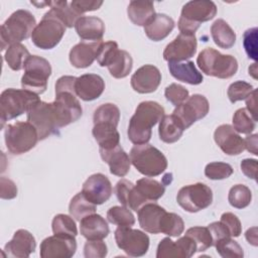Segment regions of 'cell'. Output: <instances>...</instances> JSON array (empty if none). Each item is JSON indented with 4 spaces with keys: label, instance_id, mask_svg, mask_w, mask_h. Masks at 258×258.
<instances>
[{
    "label": "cell",
    "instance_id": "obj_43",
    "mask_svg": "<svg viewBox=\"0 0 258 258\" xmlns=\"http://www.w3.org/2000/svg\"><path fill=\"white\" fill-rule=\"evenodd\" d=\"M107 220L117 226L132 227L135 224V217L132 212L124 206H114L107 212Z\"/></svg>",
    "mask_w": 258,
    "mask_h": 258
},
{
    "label": "cell",
    "instance_id": "obj_10",
    "mask_svg": "<svg viewBox=\"0 0 258 258\" xmlns=\"http://www.w3.org/2000/svg\"><path fill=\"white\" fill-rule=\"evenodd\" d=\"M177 204L188 213L207 209L213 202V191L205 183L197 182L182 186L176 196Z\"/></svg>",
    "mask_w": 258,
    "mask_h": 258
},
{
    "label": "cell",
    "instance_id": "obj_49",
    "mask_svg": "<svg viewBox=\"0 0 258 258\" xmlns=\"http://www.w3.org/2000/svg\"><path fill=\"white\" fill-rule=\"evenodd\" d=\"M253 86L244 81H237L232 83L227 91L228 98L231 103L246 100L247 97L253 92Z\"/></svg>",
    "mask_w": 258,
    "mask_h": 258
},
{
    "label": "cell",
    "instance_id": "obj_3",
    "mask_svg": "<svg viewBox=\"0 0 258 258\" xmlns=\"http://www.w3.org/2000/svg\"><path fill=\"white\" fill-rule=\"evenodd\" d=\"M217 14V6L213 1L194 0L186 2L181 9L177 22L182 34L195 35L202 22L212 20Z\"/></svg>",
    "mask_w": 258,
    "mask_h": 258
},
{
    "label": "cell",
    "instance_id": "obj_16",
    "mask_svg": "<svg viewBox=\"0 0 258 258\" xmlns=\"http://www.w3.org/2000/svg\"><path fill=\"white\" fill-rule=\"evenodd\" d=\"M198 42L195 35L179 33L163 50V58L167 61H185L197 52Z\"/></svg>",
    "mask_w": 258,
    "mask_h": 258
},
{
    "label": "cell",
    "instance_id": "obj_17",
    "mask_svg": "<svg viewBox=\"0 0 258 258\" xmlns=\"http://www.w3.org/2000/svg\"><path fill=\"white\" fill-rule=\"evenodd\" d=\"M82 192L90 202L97 206L104 204L111 198L113 187L105 174L94 173L83 183Z\"/></svg>",
    "mask_w": 258,
    "mask_h": 258
},
{
    "label": "cell",
    "instance_id": "obj_24",
    "mask_svg": "<svg viewBox=\"0 0 258 258\" xmlns=\"http://www.w3.org/2000/svg\"><path fill=\"white\" fill-rule=\"evenodd\" d=\"M166 213L165 209L155 203L144 204L138 211V222L140 227L148 233L159 234V225L163 215Z\"/></svg>",
    "mask_w": 258,
    "mask_h": 258
},
{
    "label": "cell",
    "instance_id": "obj_13",
    "mask_svg": "<svg viewBox=\"0 0 258 258\" xmlns=\"http://www.w3.org/2000/svg\"><path fill=\"white\" fill-rule=\"evenodd\" d=\"M26 114L27 122L32 124L37 130L39 140H44L49 135L58 132L51 103H45L40 100Z\"/></svg>",
    "mask_w": 258,
    "mask_h": 258
},
{
    "label": "cell",
    "instance_id": "obj_1",
    "mask_svg": "<svg viewBox=\"0 0 258 258\" xmlns=\"http://www.w3.org/2000/svg\"><path fill=\"white\" fill-rule=\"evenodd\" d=\"M164 116V108L154 101L141 102L128 125V138L135 144L147 143L152 135V127Z\"/></svg>",
    "mask_w": 258,
    "mask_h": 258
},
{
    "label": "cell",
    "instance_id": "obj_60",
    "mask_svg": "<svg viewBox=\"0 0 258 258\" xmlns=\"http://www.w3.org/2000/svg\"><path fill=\"white\" fill-rule=\"evenodd\" d=\"M257 144H258V134H256V133L252 134V135H248L244 139L245 149H247L250 153H253L254 155H258Z\"/></svg>",
    "mask_w": 258,
    "mask_h": 258
},
{
    "label": "cell",
    "instance_id": "obj_8",
    "mask_svg": "<svg viewBox=\"0 0 258 258\" xmlns=\"http://www.w3.org/2000/svg\"><path fill=\"white\" fill-rule=\"evenodd\" d=\"M4 139L7 150L14 155H19L31 150L39 137L37 130L29 122H16L6 126Z\"/></svg>",
    "mask_w": 258,
    "mask_h": 258
},
{
    "label": "cell",
    "instance_id": "obj_26",
    "mask_svg": "<svg viewBox=\"0 0 258 258\" xmlns=\"http://www.w3.org/2000/svg\"><path fill=\"white\" fill-rule=\"evenodd\" d=\"M80 232L87 240H103L109 235L110 229L107 221L94 213L80 221Z\"/></svg>",
    "mask_w": 258,
    "mask_h": 258
},
{
    "label": "cell",
    "instance_id": "obj_25",
    "mask_svg": "<svg viewBox=\"0 0 258 258\" xmlns=\"http://www.w3.org/2000/svg\"><path fill=\"white\" fill-rule=\"evenodd\" d=\"M115 195L122 206L137 212L144 204H147L145 199L138 192L131 181L121 178L115 185Z\"/></svg>",
    "mask_w": 258,
    "mask_h": 258
},
{
    "label": "cell",
    "instance_id": "obj_37",
    "mask_svg": "<svg viewBox=\"0 0 258 258\" xmlns=\"http://www.w3.org/2000/svg\"><path fill=\"white\" fill-rule=\"evenodd\" d=\"M97 208L96 205L90 202L83 192L77 194L70 202L69 205V212L70 215L75 218L77 221H81L86 216L94 214Z\"/></svg>",
    "mask_w": 258,
    "mask_h": 258
},
{
    "label": "cell",
    "instance_id": "obj_28",
    "mask_svg": "<svg viewBox=\"0 0 258 258\" xmlns=\"http://www.w3.org/2000/svg\"><path fill=\"white\" fill-rule=\"evenodd\" d=\"M174 28V21L163 13H155L144 26L146 36L153 41H160L167 37Z\"/></svg>",
    "mask_w": 258,
    "mask_h": 258
},
{
    "label": "cell",
    "instance_id": "obj_56",
    "mask_svg": "<svg viewBox=\"0 0 258 258\" xmlns=\"http://www.w3.org/2000/svg\"><path fill=\"white\" fill-rule=\"evenodd\" d=\"M208 229L212 235L213 239V246L215 243L224 238H230L231 234L228 228L220 221V222H213L208 226Z\"/></svg>",
    "mask_w": 258,
    "mask_h": 258
},
{
    "label": "cell",
    "instance_id": "obj_15",
    "mask_svg": "<svg viewBox=\"0 0 258 258\" xmlns=\"http://www.w3.org/2000/svg\"><path fill=\"white\" fill-rule=\"evenodd\" d=\"M77 251L76 237L53 235L45 238L40 244L41 258H70Z\"/></svg>",
    "mask_w": 258,
    "mask_h": 258
},
{
    "label": "cell",
    "instance_id": "obj_19",
    "mask_svg": "<svg viewBox=\"0 0 258 258\" xmlns=\"http://www.w3.org/2000/svg\"><path fill=\"white\" fill-rule=\"evenodd\" d=\"M214 139L227 155H238L245 149L244 139L229 124H222L217 127L214 132Z\"/></svg>",
    "mask_w": 258,
    "mask_h": 258
},
{
    "label": "cell",
    "instance_id": "obj_61",
    "mask_svg": "<svg viewBox=\"0 0 258 258\" xmlns=\"http://www.w3.org/2000/svg\"><path fill=\"white\" fill-rule=\"evenodd\" d=\"M245 237H246V240L248 241L249 244H251L255 247L258 245V242H257V228L256 227H252V228L248 229L245 233Z\"/></svg>",
    "mask_w": 258,
    "mask_h": 258
},
{
    "label": "cell",
    "instance_id": "obj_48",
    "mask_svg": "<svg viewBox=\"0 0 258 258\" xmlns=\"http://www.w3.org/2000/svg\"><path fill=\"white\" fill-rule=\"evenodd\" d=\"M233 173V167L226 162H211L205 167V175L213 180L225 179L231 176Z\"/></svg>",
    "mask_w": 258,
    "mask_h": 258
},
{
    "label": "cell",
    "instance_id": "obj_57",
    "mask_svg": "<svg viewBox=\"0 0 258 258\" xmlns=\"http://www.w3.org/2000/svg\"><path fill=\"white\" fill-rule=\"evenodd\" d=\"M17 196V186L9 178L2 176L0 178V197L3 200H11Z\"/></svg>",
    "mask_w": 258,
    "mask_h": 258
},
{
    "label": "cell",
    "instance_id": "obj_44",
    "mask_svg": "<svg viewBox=\"0 0 258 258\" xmlns=\"http://www.w3.org/2000/svg\"><path fill=\"white\" fill-rule=\"evenodd\" d=\"M186 236H188L197 246V252H203L213 246L212 235L208 227H192L185 231Z\"/></svg>",
    "mask_w": 258,
    "mask_h": 258
},
{
    "label": "cell",
    "instance_id": "obj_20",
    "mask_svg": "<svg viewBox=\"0 0 258 258\" xmlns=\"http://www.w3.org/2000/svg\"><path fill=\"white\" fill-rule=\"evenodd\" d=\"M36 241L33 235L24 229L17 230L12 239L4 246V252L7 256L16 258L29 257L34 252Z\"/></svg>",
    "mask_w": 258,
    "mask_h": 258
},
{
    "label": "cell",
    "instance_id": "obj_55",
    "mask_svg": "<svg viewBox=\"0 0 258 258\" xmlns=\"http://www.w3.org/2000/svg\"><path fill=\"white\" fill-rule=\"evenodd\" d=\"M72 8L80 15L84 14L88 11H95L98 10L102 4L103 1H89V0H73L71 3Z\"/></svg>",
    "mask_w": 258,
    "mask_h": 258
},
{
    "label": "cell",
    "instance_id": "obj_54",
    "mask_svg": "<svg viewBox=\"0 0 258 258\" xmlns=\"http://www.w3.org/2000/svg\"><path fill=\"white\" fill-rule=\"evenodd\" d=\"M221 222L228 228L231 237H239L242 233V225L240 220L233 213H224L221 216Z\"/></svg>",
    "mask_w": 258,
    "mask_h": 258
},
{
    "label": "cell",
    "instance_id": "obj_35",
    "mask_svg": "<svg viewBox=\"0 0 258 258\" xmlns=\"http://www.w3.org/2000/svg\"><path fill=\"white\" fill-rule=\"evenodd\" d=\"M50 9L48 12L55 16L58 20H60L63 25L68 28H72L75 26L78 19L82 16H80L71 6V4L66 1H49Z\"/></svg>",
    "mask_w": 258,
    "mask_h": 258
},
{
    "label": "cell",
    "instance_id": "obj_53",
    "mask_svg": "<svg viewBox=\"0 0 258 258\" xmlns=\"http://www.w3.org/2000/svg\"><path fill=\"white\" fill-rule=\"evenodd\" d=\"M108 249L102 240H88L84 246V256L86 258H104Z\"/></svg>",
    "mask_w": 258,
    "mask_h": 258
},
{
    "label": "cell",
    "instance_id": "obj_22",
    "mask_svg": "<svg viewBox=\"0 0 258 258\" xmlns=\"http://www.w3.org/2000/svg\"><path fill=\"white\" fill-rule=\"evenodd\" d=\"M99 151L103 161L109 165L112 174L123 177L129 172L131 160L120 144L110 149L99 148Z\"/></svg>",
    "mask_w": 258,
    "mask_h": 258
},
{
    "label": "cell",
    "instance_id": "obj_14",
    "mask_svg": "<svg viewBox=\"0 0 258 258\" xmlns=\"http://www.w3.org/2000/svg\"><path fill=\"white\" fill-rule=\"evenodd\" d=\"M209 109L208 99L203 95L194 94L185 102L176 106L172 114L178 119L185 130L198 120L205 118L209 113Z\"/></svg>",
    "mask_w": 258,
    "mask_h": 258
},
{
    "label": "cell",
    "instance_id": "obj_50",
    "mask_svg": "<svg viewBox=\"0 0 258 258\" xmlns=\"http://www.w3.org/2000/svg\"><path fill=\"white\" fill-rule=\"evenodd\" d=\"M164 96H165L166 100L169 101L175 107L182 104L183 102H185L186 99L189 97L188 91L181 85H178L175 83L170 84L169 86H167L165 88Z\"/></svg>",
    "mask_w": 258,
    "mask_h": 258
},
{
    "label": "cell",
    "instance_id": "obj_7",
    "mask_svg": "<svg viewBox=\"0 0 258 258\" xmlns=\"http://www.w3.org/2000/svg\"><path fill=\"white\" fill-rule=\"evenodd\" d=\"M24 74L21 78L23 90L40 95L46 91L47 80L51 75L49 61L38 55H30L24 62Z\"/></svg>",
    "mask_w": 258,
    "mask_h": 258
},
{
    "label": "cell",
    "instance_id": "obj_38",
    "mask_svg": "<svg viewBox=\"0 0 258 258\" xmlns=\"http://www.w3.org/2000/svg\"><path fill=\"white\" fill-rule=\"evenodd\" d=\"M30 56L27 48L21 43L11 44L5 51L4 59L13 71H20L24 68V62Z\"/></svg>",
    "mask_w": 258,
    "mask_h": 258
},
{
    "label": "cell",
    "instance_id": "obj_41",
    "mask_svg": "<svg viewBox=\"0 0 258 258\" xmlns=\"http://www.w3.org/2000/svg\"><path fill=\"white\" fill-rule=\"evenodd\" d=\"M251 190L248 186L244 184H235L229 190V204L236 209H244L248 207L251 203Z\"/></svg>",
    "mask_w": 258,
    "mask_h": 258
},
{
    "label": "cell",
    "instance_id": "obj_40",
    "mask_svg": "<svg viewBox=\"0 0 258 258\" xmlns=\"http://www.w3.org/2000/svg\"><path fill=\"white\" fill-rule=\"evenodd\" d=\"M119 120H120V110L115 104H112V103H106L99 106L95 110L93 115L94 124L108 123V124H113L117 127Z\"/></svg>",
    "mask_w": 258,
    "mask_h": 258
},
{
    "label": "cell",
    "instance_id": "obj_33",
    "mask_svg": "<svg viewBox=\"0 0 258 258\" xmlns=\"http://www.w3.org/2000/svg\"><path fill=\"white\" fill-rule=\"evenodd\" d=\"M211 35L214 42L224 49L231 48L236 42V33L224 19H217L212 24Z\"/></svg>",
    "mask_w": 258,
    "mask_h": 258
},
{
    "label": "cell",
    "instance_id": "obj_23",
    "mask_svg": "<svg viewBox=\"0 0 258 258\" xmlns=\"http://www.w3.org/2000/svg\"><path fill=\"white\" fill-rule=\"evenodd\" d=\"M101 41H81L70 50L69 59L73 67L85 69L90 67L96 59L97 50Z\"/></svg>",
    "mask_w": 258,
    "mask_h": 258
},
{
    "label": "cell",
    "instance_id": "obj_9",
    "mask_svg": "<svg viewBox=\"0 0 258 258\" xmlns=\"http://www.w3.org/2000/svg\"><path fill=\"white\" fill-rule=\"evenodd\" d=\"M66 28L60 20L47 11L35 26L31 34V40L38 48L51 49L59 43L64 35Z\"/></svg>",
    "mask_w": 258,
    "mask_h": 258
},
{
    "label": "cell",
    "instance_id": "obj_6",
    "mask_svg": "<svg viewBox=\"0 0 258 258\" xmlns=\"http://www.w3.org/2000/svg\"><path fill=\"white\" fill-rule=\"evenodd\" d=\"M197 63L205 75L219 79H229L238 71V61L233 55L222 54L212 47L199 53Z\"/></svg>",
    "mask_w": 258,
    "mask_h": 258
},
{
    "label": "cell",
    "instance_id": "obj_42",
    "mask_svg": "<svg viewBox=\"0 0 258 258\" xmlns=\"http://www.w3.org/2000/svg\"><path fill=\"white\" fill-rule=\"evenodd\" d=\"M51 228L54 235H66L72 237H76L78 235L77 225L72 216L64 214H57L53 217Z\"/></svg>",
    "mask_w": 258,
    "mask_h": 258
},
{
    "label": "cell",
    "instance_id": "obj_12",
    "mask_svg": "<svg viewBox=\"0 0 258 258\" xmlns=\"http://www.w3.org/2000/svg\"><path fill=\"white\" fill-rule=\"evenodd\" d=\"M114 237L117 246L129 256L140 257L148 251L149 237L140 230L118 226L114 232Z\"/></svg>",
    "mask_w": 258,
    "mask_h": 258
},
{
    "label": "cell",
    "instance_id": "obj_34",
    "mask_svg": "<svg viewBox=\"0 0 258 258\" xmlns=\"http://www.w3.org/2000/svg\"><path fill=\"white\" fill-rule=\"evenodd\" d=\"M133 67V59L129 52L123 49H118L111 59L107 68L110 75L115 79H123L127 77Z\"/></svg>",
    "mask_w": 258,
    "mask_h": 258
},
{
    "label": "cell",
    "instance_id": "obj_4",
    "mask_svg": "<svg viewBox=\"0 0 258 258\" xmlns=\"http://www.w3.org/2000/svg\"><path fill=\"white\" fill-rule=\"evenodd\" d=\"M130 160L133 166L145 176H157L167 168L164 154L151 144L134 145L130 150Z\"/></svg>",
    "mask_w": 258,
    "mask_h": 258
},
{
    "label": "cell",
    "instance_id": "obj_39",
    "mask_svg": "<svg viewBox=\"0 0 258 258\" xmlns=\"http://www.w3.org/2000/svg\"><path fill=\"white\" fill-rule=\"evenodd\" d=\"M184 230V223L180 216L175 213H165L160 221L159 231L169 237H178Z\"/></svg>",
    "mask_w": 258,
    "mask_h": 258
},
{
    "label": "cell",
    "instance_id": "obj_36",
    "mask_svg": "<svg viewBox=\"0 0 258 258\" xmlns=\"http://www.w3.org/2000/svg\"><path fill=\"white\" fill-rule=\"evenodd\" d=\"M135 187L147 203L159 200L165 191V186L163 183L149 177L138 179Z\"/></svg>",
    "mask_w": 258,
    "mask_h": 258
},
{
    "label": "cell",
    "instance_id": "obj_52",
    "mask_svg": "<svg viewBox=\"0 0 258 258\" xmlns=\"http://www.w3.org/2000/svg\"><path fill=\"white\" fill-rule=\"evenodd\" d=\"M118 44L116 41L110 40L106 42H101L99 48L97 50L96 59L100 67H107L109 60L113 56V54L118 50Z\"/></svg>",
    "mask_w": 258,
    "mask_h": 258
},
{
    "label": "cell",
    "instance_id": "obj_29",
    "mask_svg": "<svg viewBox=\"0 0 258 258\" xmlns=\"http://www.w3.org/2000/svg\"><path fill=\"white\" fill-rule=\"evenodd\" d=\"M170 75L182 83L189 85H200L203 83V75L197 70L194 61H168Z\"/></svg>",
    "mask_w": 258,
    "mask_h": 258
},
{
    "label": "cell",
    "instance_id": "obj_46",
    "mask_svg": "<svg viewBox=\"0 0 258 258\" xmlns=\"http://www.w3.org/2000/svg\"><path fill=\"white\" fill-rule=\"evenodd\" d=\"M157 258H186L178 241H172L170 238H163L156 250Z\"/></svg>",
    "mask_w": 258,
    "mask_h": 258
},
{
    "label": "cell",
    "instance_id": "obj_2",
    "mask_svg": "<svg viewBox=\"0 0 258 258\" xmlns=\"http://www.w3.org/2000/svg\"><path fill=\"white\" fill-rule=\"evenodd\" d=\"M35 26L36 20L31 12L24 9L14 11L1 25V49L4 50L11 44L27 39L31 36Z\"/></svg>",
    "mask_w": 258,
    "mask_h": 258
},
{
    "label": "cell",
    "instance_id": "obj_51",
    "mask_svg": "<svg viewBox=\"0 0 258 258\" xmlns=\"http://www.w3.org/2000/svg\"><path fill=\"white\" fill-rule=\"evenodd\" d=\"M257 27H252L247 29L243 34V45L245 51L249 58L253 60H257L258 52H257Z\"/></svg>",
    "mask_w": 258,
    "mask_h": 258
},
{
    "label": "cell",
    "instance_id": "obj_18",
    "mask_svg": "<svg viewBox=\"0 0 258 258\" xmlns=\"http://www.w3.org/2000/svg\"><path fill=\"white\" fill-rule=\"evenodd\" d=\"M161 82V73L152 64L139 68L131 77V87L139 94H149L157 90Z\"/></svg>",
    "mask_w": 258,
    "mask_h": 258
},
{
    "label": "cell",
    "instance_id": "obj_30",
    "mask_svg": "<svg viewBox=\"0 0 258 258\" xmlns=\"http://www.w3.org/2000/svg\"><path fill=\"white\" fill-rule=\"evenodd\" d=\"M92 134L102 149H110L120 144V134L117 127L113 124H94Z\"/></svg>",
    "mask_w": 258,
    "mask_h": 258
},
{
    "label": "cell",
    "instance_id": "obj_21",
    "mask_svg": "<svg viewBox=\"0 0 258 258\" xmlns=\"http://www.w3.org/2000/svg\"><path fill=\"white\" fill-rule=\"evenodd\" d=\"M75 90L77 97L90 102L98 99L105 90L103 78L96 74H85L77 78Z\"/></svg>",
    "mask_w": 258,
    "mask_h": 258
},
{
    "label": "cell",
    "instance_id": "obj_27",
    "mask_svg": "<svg viewBox=\"0 0 258 258\" xmlns=\"http://www.w3.org/2000/svg\"><path fill=\"white\" fill-rule=\"evenodd\" d=\"M75 29L84 41H101L105 32V24L97 16H82L76 22Z\"/></svg>",
    "mask_w": 258,
    "mask_h": 258
},
{
    "label": "cell",
    "instance_id": "obj_5",
    "mask_svg": "<svg viewBox=\"0 0 258 258\" xmlns=\"http://www.w3.org/2000/svg\"><path fill=\"white\" fill-rule=\"evenodd\" d=\"M38 101H40L38 95L23 89L18 90L10 88L4 90L0 96L1 127L4 126L6 121L12 120L23 113H27Z\"/></svg>",
    "mask_w": 258,
    "mask_h": 258
},
{
    "label": "cell",
    "instance_id": "obj_11",
    "mask_svg": "<svg viewBox=\"0 0 258 258\" xmlns=\"http://www.w3.org/2000/svg\"><path fill=\"white\" fill-rule=\"evenodd\" d=\"M51 105L58 129L78 121L83 114L81 103L77 95L72 92H56L55 100Z\"/></svg>",
    "mask_w": 258,
    "mask_h": 258
},
{
    "label": "cell",
    "instance_id": "obj_31",
    "mask_svg": "<svg viewBox=\"0 0 258 258\" xmlns=\"http://www.w3.org/2000/svg\"><path fill=\"white\" fill-rule=\"evenodd\" d=\"M130 21L138 26H145L154 16V4L151 1H131L127 8Z\"/></svg>",
    "mask_w": 258,
    "mask_h": 258
},
{
    "label": "cell",
    "instance_id": "obj_58",
    "mask_svg": "<svg viewBox=\"0 0 258 258\" xmlns=\"http://www.w3.org/2000/svg\"><path fill=\"white\" fill-rule=\"evenodd\" d=\"M242 172L249 178L256 180L257 176V160L253 158H245L240 164Z\"/></svg>",
    "mask_w": 258,
    "mask_h": 258
},
{
    "label": "cell",
    "instance_id": "obj_62",
    "mask_svg": "<svg viewBox=\"0 0 258 258\" xmlns=\"http://www.w3.org/2000/svg\"><path fill=\"white\" fill-rule=\"evenodd\" d=\"M249 75L252 76L254 79H257V63L254 62L252 66L249 67Z\"/></svg>",
    "mask_w": 258,
    "mask_h": 258
},
{
    "label": "cell",
    "instance_id": "obj_59",
    "mask_svg": "<svg viewBox=\"0 0 258 258\" xmlns=\"http://www.w3.org/2000/svg\"><path fill=\"white\" fill-rule=\"evenodd\" d=\"M256 95H257V91L254 89L253 92L249 95V97L246 98V107H247V111L250 113V115L252 116V118L257 121V111H256V105H257V101H256Z\"/></svg>",
    "mask_w": 258,
    "mask_h": 258
},
{
    "label": "cell",
    "instance_id": "obj_32",
    "mask_svg": "<svg viewBox=\"0 0 258 258\" xmlns=\"http://www.w3.org/2000/svg\"><path fill=\"white\" fill-rule=\"evenodd\" d=\"M184 128L178 119L173 115H164L159 121L158 134L161 141L165 143H174L180 139Z\"/></svg>",
    "mask_w": 258,
    "mask_h": 258
},
{
    "label": "cell",
    "instance_id": "obj_45",
    "mask_svg": "<svg viewBox=\"0 0 258 258\" xmlns=\"http://www.w3.org/2000/svg\"><path fill=\"white\" fill-rule=\"evenodd\" d=\"M233 128L238 133L250 134L256 127V121L245 108L238 109L233 115Z\"/></svg>",
    "mask_w": 258,
    "mask_h": 258
},
{
    "label": "cell",
    "instance_id": "obj_47",
    "mask_svg": "<svg viewBox=\"0 0 258 258\" xmlns=\"http://www.w3.org/2000/svg\"><path fill=\"white\" fill-rule=\"evenodd\" d=\"M217 252L223 258H242L244 252L238 242L230 238H224L217 241L214 245Z\"/></svg>",
    "mask_w": 258,
    "mask_h": 258
}]
</instances>
